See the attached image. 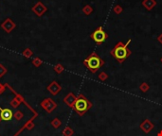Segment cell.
Segmentation results:
<instances>
[{
    "instance_id": "obj_23",
    "label": "cell",
    "mask_w": 162,
    "mask_h": 136,
    "mask_svg": "<svg viewBox=\"0 0 162 136\" xmlns=\"http://www.w3.org/2000/svg\"><path fill=\"white\" fill-rule=\"evenodd\" d=\"M7 72H8L7 68L4 65H3V64L0 63V78H2L5 74H7Z\"/></svg>"
},
{
    "instance_id": "obj_18",
    "label": "cell",
    "mask_w": 162,
    "mask_h": 136,
    "mask_svg": "<svg viewBox=\"0 0 162 136\" xmlns=\"http://www.w3.org/2000/svg\"><path fill=\"white\" fill-rule=\"evenodd\" d=\"M139 90L142 92V93H146L150 90V85L147 82H142L139 85Z\"/></svg>"
},
{
    "instance_id": "obj_4",
    "label": "cell",
    "mask_w": 162,
    "mask_h": 136,
    "mask_svg": "<svg viewBox=\"0 0 162 136\" xmlns=\"http://www.w3.org/2000/svg\"><path fill=\"white\" fill-rule=\"evenodd\" d=\"M90 38L94 41L98 46H101L102 44L104 43L106 39L108 38V34L104 31V29H103L102 26H100L91 33Z\"/></svg>"
},
{
    "instance_id": "obj_30",
    "label": "cell",
    "mask_w": 162,
    "mask_h": 136,
    "mask_svg": "<svg viewBox=\"0 0 162 136\" xmlns=\"http://www.w3.org/2000/svg\"><path fill=\"white\" fill-rule=\"evenodd\" d=\"M160 62L162 63V58H161V59H160Z\"/></svg>"
},
{
    "instance_id": "obj_13",
    "label": "cell",
    "mask_w": 162,
    "mask_h": 136,
    "mask_svg": "<svg viewBox=\"0 0 162 136\" xmlns=\"http://www.w3.org/2000/svg\"><path fill=\"white\" fill-rule=\"evenodd\" d=\"M23 101V97H21V96H19V95H17L16 96V97L15 98H13V99L11 101V106L12 107V108H17L19 106V104L21 103V102Z\"/></svg>"
},
{
    "instance_id": "obj_11",
    "label": "cell",
    "mask_w": 162,
    "mask_h": 136,
    "mask_svg": "<svg viewBox=\"0 0 162 136\" xmlns=\"http://www.w3.org/2000/svg\"><path fill=\"white\" fill-rule=\"evenodd\" d=\"M76 99H77V97H76L73 93H68L67 96H65V97L64 98V103L67 104L69 108L73 109Z\"/></svg>"
},
{
    "instance_id": "obj_7",
    "label": "cell",
    "mask_w": 162,
    "mask_h": 136,
    "mask_svg": "<svg viewBox=\"0 0 162 136\" xmlns=\"http://www.w3.org/2000/svg\"><path fill=\"white\" fill-rule=\"evenodd\" d=\"M15 28H16V24L13 22L11 18H7L5 21L1 24V29L7 33H11Z\"/></svg>"
},
{
    "instance_id": "obj_21",
    "label": "cell",
    "mask_w": 162,
    "mask_h": 136,
    "mask_svg": "<svg viewBox=\"0 0 162 136\" xmlns=\"http://www.w3.org/2000/svg\"><path fill=\"white\" fill-rule=\"evenodd\" d=\"M113 11L116 14H122V13L123 12V8L120 5H116L113 8Z\"/></svg>"
},
{
    "instance_id": "obj_17",
    "label": "cell",
    "mask_w": 162,
    "mask_h": 136,
    "mask_svg": "<svg viewBox=\"0 0 162 136\" xmlns=\"http://www.w3.org/2000/svg\"><path fill=\"white\" fill-rule=\"evenodd\" d=\"M54 71L56 72L57 74H62L65 71V67L63 64H61V63H57L56 65L54 66Z\"/></svg>"
},
{
    "instance_id": "obj_26",
    "label": "cell",
    "mask_w": 162,
    "mask_h": 136,
    "mask_svg": "<svg viewBox=\"0 0 162 136\" xmlns=\"http://www.w3.org/2000/svg\"><path fill=\"white\" fill-rule=\"evenodd\" d=\"M5 87H6V86H4V85H2L1 83H0V94H1V93H3V92H4V90H5Z\"/></svg>"
},
{
    "instance_id": "obj_9",
    "label": "cell",
    "mask_w": 162,
    "mask_h": 136,
    "mask_svg": "<svg viewBox=\"0 0 162 136\" xmlns=\"http://www.w3.org/2000/svg\"><path fill=\"white\" fill-rule=\"evenodd\" d=\"M47 90L49 91L52 96H56V95H58L62 91V86L56 80H53L52 82H50V84L47 87Z\"/></svg>"
},
{
    "instance_id": "obj_28",
    "label": "cell",
    "mask_w": 162,
    "mask_h": 136,
    "mask_svg": "<svg viewBox=\"0 0 162 136\" xmlns=\"http://www.w3.org/2000/svg\"><path fill=\"white\" fill-rule=\"evenodd\" d=\"M157 136H162V130H161V131H159L157 132Z\"/></svg>"
},
{
    "instance_id": "obj_27",
    "label": "cell",
    "mask_w": 162,
    "mask_h": 136,
    "mask_svg": "<svg viewBox=\"0 0 162 136\" xmlns=\"http://www.w3.org/2000/svg\"><path fill=\"white\" fill-rule=\"evenodd\" d=\"M157 41H158V42H159L160 44H161V45H162V33L161 34H159V35H158V37H157Z\"/></svg>"
},
{
    "instance_id": "obj_19",
    "label": "cell",
    "mask_w": 162,
    "mask_h": 136,
    "mask_svg": "<svg viewBox=\"0 0 162 136\" xmlns=\"http://www.w3.org/2000/svg\"><path fill=\"white\" fill-rule=\"evenodd\" d=\"M98 78H99V80H102V81H103V82H104V81H106V80H108L109 76L107 75V73L104 72V71H102V72L99 74Z\"/></svg>"
},
{
    "instance_id": "obj_15",
    "label": "cell",
    "mask_w": 162,
    "mask_h": 136,
    "mask_svg": "<svg viewBox=\"0 0 162 136\" xmlns=\"http://www.w3.org/2000/svg\"><path fill=\"white\" fill-rule=\"evenodd\" d=\"M82 12H84V14H85V15H90L94 10H93V8H92L90 5H85L84 8H82Z\"/></svg>"
},
{
    "instance_id": "obj_8",
    "label": "cell",
    "mask_w": 162,
    "mask_h": 136,
    "mask_svg": "<svg viewBox=\"0 0 162 136\" xmlns=\"http://www.w3.org/2000/svg\"><path fill=\"white\" fill-rule=\"evenodd\" d=\"M139 128L142 130L143 132H145V133H150V132L154 130V124L150 120V119L147 118V119H144V120L141 122L139 125Z\"/></svg>"
},
{
    "instance_id": "obj_22",
    "label": "cell",
    "mask_w": 162,
    "mask_h": 136,
    "mask_svg": "<svg viewBox=\"0 0 162 136\" xmlns=\"http://www.w3.org/2000/svg\"><path fill=\"white\" fill-rule=\"evenodd\" d=\"M42 63H43V61L41 60L40 58H38V57L34 58V59L32 60V64L34 66H36V67L41 66V65H42Z\"/></svg>"
},
{
    "instance_id": "obj_14",
    "label": "cell",
    "mask_w": 162,
    "mask_h": 136,
    "mask_svg": "<svg viewBox=\"0 0 162 136\" xmlns=\"http://www.w3.org/2000/svg\"><path fill=\"white\" fill-rule=\"evenodd\" d=\"M62 134L63 136H72L74 134V131L70 127H65L62 131Z\"/></svg>"
},
{
    "instance_id": "obj_25",
    "label": "cell",
    "mask_w": 162,
    "mask_h": 136,
    "mask_svg": "<svg viewBox=\"0 0 162 136\" xmlns=\"http://www.w3.org/2000/svg\"><path fill=\"white\" fill-rule=\"evenodd\" d=\"M25 127L27 129V130H32L33 127H34V124L32 123V121H30V122H27V123L25 125Z\"/></svg>"
},
{
    "instance_id": "obj_3",
    "label": "cell",
    "mask_w": 162,
    "mask_h": 136,
    "mask_svg": "<svg viewBox=\"0 0 162 136\" xmlns=\"http://www.w3.org/2000/svg\"><path fill=\"white\" fill-rule=\"evenodd\" d=\"M92 103L88 100V98L84 96L82 94H80L77 97V99L73 106V110L76 112L79 116H82L84 115L87 112L92 108Z\"/></svg>"
},
{
    "instance_id": "obj_20",
    "label": "cell",
    "mask_w": 162,
    "mask_h": 136,
    "mask_svg": "<svg viewBox=\"0 0 162 136\" xmlns=\"http://www.w3.org/2000/svg\"><path fill=\"white\" fill-rule=\"evenodd\" d=\"M22 55H23L24 57H25V58H27V59H30V57H32L33 52H32V49H30V48H26V49L22 52Z\"/></svg>"
},
{
    "instance_id": "obj_16",
    "label": "cell",
    "mask_w": 162,
    "mask_h": 136,
    "mask_svg": "<svg viewBox=\"0 0 162 136\" xmlns=\"http://www.w3.org/2000/svg\"><path fill=\"white\" fill-rule=\"evenodd\" d=\"M51 126L54 128V129H59L61 126H62V121L60 120L59 118H54L52 121H51Z\"/></svg>"
},
{
    "instance_id": "obj_10",
    "label": "cell",
    "mask_w": 162,
    "mask_h": 136,
    "mask_svg": "<svg viewBox=\"0 0 162 136\" xmlns=\"http://www.w3.org/2000/svg\"><path fill=\"white\" fill-rule=\"evenodd\" d=\"M0 116L3 121H10L13 117V113L11 109H2L0 108Z\"/></svg>"
},
{
    "instance_id": "obj_12",
    "label": "cell",
    "mask_w": 162,
    "mask_h": 136,
    "mask_svg": "<svg viewBox=\"0 0 162 136\" xmlns=\"http://www.w3.org/2000/svg\"><path fill=\"white\" fill-rule=\"evenodd\" d=\"M142 6L145 8L147 11H152L154 7L157 5V0H142Z\"/></svg>"
},
{
    "instance_id": "obj_24",
    "label": "cell",
    "mask_w": 162,
    "mask_h": 136,
    "mask_svg": "<svg viewBox=\"0 0 162 136\" xmlns=\"http://www.w3.org/2000/svg\"><path fill=\"white\" fill-rule=\"evenodd\" d=\"M23 117V114H22V112H20V111H17L16 113H14V118L16 119L17 121L18 120H21Z\"/></svg>"
},
{
    "instance_id": "obj_2",
    "label": "cell",
    "mask_w": 162,
    "mask_h": 136,
    "mask_svg": "<svg viewBox=\"0 0 162 136\" xmlns=\"http://www.w3.org/2000/svg\"><path fill=\"white\" fill-rule=\"evenodd\" d=\"M82 63L92 74H95L104 65L105 62L96 52H92L86 59L82 61Z\"/></svg>"
},
{
    "instance_id": "obj_6",
    "label": "cell",
    "mask_w": 162,
    "mask_h": 136,
    "mask_svg": "<svg viewBox=\"0 0 162 136\" xmlns=\"http://www.w3.org/2000/svg\"><path fill=\"white\" fill-rule=\"evenodd\" d=\"M32 11L35 13V14L38 16V17H41L43 16L45 13L47 12V8L46 6H45L42 2H37L35 5H34L32 8Z\"/></svg>"
},
{
    "instance_id": "obj_1",
    "label": "cell",
    "mask_w": 162,
    "mask_h": 136,
    "mask_svg": "<svg viewBox=\"0 0 162 136\" xmlns=\"http://www.w3.org/2000/svg\"><path fill=\"white\" fill-rule=\"evenodd\" d=\"M130 43H131V39L127 41L126 44L122 43V42H119V43L116 44L115 46H114L112 48V50L110 51L111 56L119 63H124L127 60V58L132 54V51L128 48V46H129Z\"/></svg>"
},
{
    "instance_id": "obj_29",
    "label": "cell",
    "mask_w": 162,
    "mask_h": 136,
    "mask_svg": "<svg viewBox=\"0 0 162 136\" xmlns=\"http://www.w3.org/2000/svg\"><path fill=\"white\" fill-rule=\"evenodd\" d=\"M1 120H2V119H1V116H0V122H1Z\"/></svg>"
},
{
    "instance_id": "obj_5",
    "label": "cell",
    "mask_w": 162,
    "mask_h": 136,
    "mask_svg": "<svg viewBox=\"0 0 162 136\" xmlns=\"http://www.w3.org/2000/svg\"><path fill=\"white\" fill-rule=\"evenodd\" d=\"M41 106L44 109L47 113H52V112L57 108V104L51 99V98H45V99L41 102Z\"/></svg>"
}]
</instances>
